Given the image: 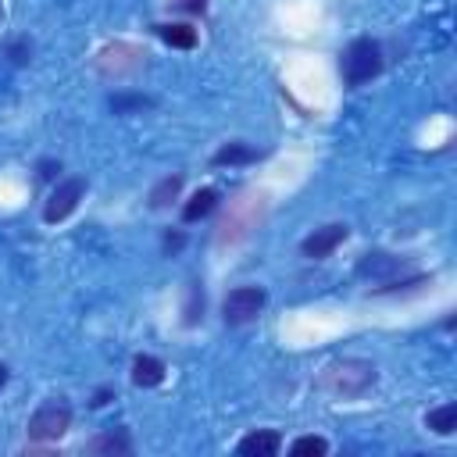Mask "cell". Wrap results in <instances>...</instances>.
I'll use <instances>...</instances> for the list:
<instances>
[{
    "label": "cell",
    "mask_w": 457,
    "mask_h": 457,
    "mask_svg": "<svg viewBox=\"0 0 457 457\" xmlns=\"http://www.w3.org/2000/svg\"><path fill=\"white\" fill-rule=\"evenodd\" d=\"M289 453L293 457H321V453H328V443L321 436H303V439H296L289 446Z\"/></svg>",
    "instance_id": "cell-16"
},
{
    "label": "cell",
    "mask_w": 457,
    "mask_h": 457,
    "mask_svg": "<svg viewBox=\"0 0 457 457\" xmlns=\"http://www.w3.org/2000/svg\"><path fill=\"white\" fill-rule=\"evenodd\" d=\"M214 204H218V193H214V189H196V193L186 200V207H182V221H200V218H207V214L214 211Z\"/></svg>",
    "instance_id": "cell-9"
},
{
    "label": "cell",
    "mask_w": 457,
    "mask_h": 457,
    "mask_svg": "<svg viewBox=\"0 0 457 457\" xmlns=\"http://www.w3.org/2000/svg\"><path fill=\"white\" fill-rule=\"evenodd\" d=\"M71 425V411L64 400H46L32 418H29V439L36 443H50V439H61Z\"/></svg>",
    "instance_id": "cell-3"
},
{
    "label": "cell",
    "mask_w": 457,
    "mask_h": 457,
    "mask_svg": "<svg viewBox=\"0 0 457 457\" xmlns=\"http://www.w3.org/2000/svg\"><path fill=\"white\" fill-rule=\"evenodd\" d=\"M403 268V261H396L393 253H364V261L357 264L361 275H386V271H396Z\"/></svg>",
    "instance_id": "cell-14"
},
{
    "label": "cell",
    "mask_w": 457,
    "mask_h": 457,
    "mask_svg": "<svg viewBox=\"0 0 457 457\" xmlns=\"http://www.w3.org/2000/svg\"><path fill=\"white\" fill-rule=\"evenodd\" d=\"M425 425H428L432 432H439V436H450V432L457 428V403H443V407L428 411V414H425Z\"/></svg>",
    "instance_id": "cell-11"
},
{
    "label": "cell",
    "mask_w": 457,
    "mask_h": 457,
    "mask_svg": "<svg viewBox=\"0 0 457 457\" xmlns=\"http://www.w3.org/2000/svg\"><path fill=\"white\" fill-rule=\"evenodd\" d=\"M321 386L332 393V396H343V400H353V396H364L371 386H375V368L368 361H357V357H343V361H332L321 375Z\"/></svg>",
    "instance_id": "cell-1"
},
{
    "label": "cell",
    "mask_w": 457,
    "mask_h": 457,
    "mask_svg": "<svg viewBox=\"0 0 457 457\" xmlns=\"http://www.w3.org/2000/svg\"><path fill=\"white\" fill-rule=\"evenodd\" d=\"M39 168H43V171H39V175H43V179H50V175H54V161H43V164H39Z\"/></svg>",
    "instance_id": "cell-20"
},
{
    "label": "cell",
    "mask_w": 457,
    "mask_h": 457,
    "mask_svg": "<svg viewBox=\"0 0 457 457\" xmlns=\"http://www.w3.org/2000/svg\"><path fill=\"white\" fill-rule=\"evenodd\" d=\"M179 189H182V175L161 179V182L154 186V193H150V207H168V204L179 196Z\"/></svg>",
    "instance_id": "cell-15"
},
{
    "label": "cell",
    "mask_w": 457,
    "mask_h": 457,
    "mask_svg": "<svg viewBox=\"0 0 457 457\" xmlns=\"http://www.w3.org/2000/svg\"><path fill=\"white\" fill-rule=\"evenodd\" d=\"M425 278H411V282H403V286H421ZM400 289V282H389V286H378V293H396Z\"/></svg>",
    "instance_id": "cell-18"
},
{
    "label": "cell",
    "mask_w": 457,
    "mask_h": 457,
    "mask_svg": "<svg viewBox=\"0 0 457 457\" xmlns=\"http://www.w3.org/2000/svg\"><path fill=\"white\" fill-rule=\"evenodd\" d=\"M278 450H282V436L271 432V428L250 432V436L239 439V453H243V457H275Z\"/></svg>",
    "instance_id": "cell-7"
},
{
    "label": "cell",
    "mask_w": 457,
    "mask_h": 457,
    "mask_svg": "<svg viewBox=\"0 0 457 457\" xmlns=\"http://www.w3.org/2000/svg\"><path fill=\"white\" fill-rule=\"evenodd\" d=\"M154 100H146V96H114L111 100V107L121 114V111H129V107H150Z\"/></svg>",
    "instance_id": "cell-17"
},
{
    "label": "cell",
    "mask_w": 457,
    "mask_h": 457,
    "mask_svg": "<svg viewBox=\"0 0 457 457\" xmlns=\"http://www.w3.org/2000/svg\"><path fill=\"white\" fill-rule=\"evenodd\" d=\"M339 71H343L346 86H364V82H371V79L382 71V50H378V43H375V39H353V43L343 50Z\"/></svg>",
    "instance_id": "cell-2"
},
{
    "label": "cell",
    "mask_w": 457,
    "mask_h": 457,
    "mask_svg": "<svg viewBox=\"0 0 457 457\" xmlns=\"http://www.w3.org/2000/svg\"><path fill=\"white\" fill-rule=\"evenodd\" d=\"M157 36L168 46H179V50H193L196 46V32L189 25H157Z\"/></svg>",
    "instance_id": "cell-12"
},
{
    "label": "cell",
    "mask_w": 457,
    "mask_h": 457,
    "mask_svg": "<svg viewBox=\"0 0 457 457\" xmlns=\"http://www.w3.org/2000/svg\"><path fill=\"white\" fill-rule=\"evenodd\" d=\"M132 450V439L125 428H114V432H104L89 443V453H129Z\"/></svg>",
    "instance_id": "cell-10"
},
{
    "label": "cell",
    "mask_w": 457,
    "mask_h": 457,
    "mask_svg": "<svg viewBox=\"0 0 457 457\" xmlns=\"http://www.w3.org/2000/svg\"><path fill=\"white\" fill-rule=\"evenodd\" d=\"M4 382H7V368L0 364V386H4Z\"/></svg>",
    "instance_id": "cell-21"
},
{
    "label": "cell",
    "mask_w": 457,
    "mask_h": 457,
    "mask_svg": "<svg viewBox=\"0 0 457 457\" xmlns=\"http://www.w3.org/2000/svg\"><path fill=\"white\" fill-rule=\"evenodd\" d=\"M346 239V225H339V221H332V225H321V228H314L303 243H300V250H303V257H328L339 243Z\"/></svg>",
    "instance_id": "cell-6"
},
{
    "label": "cell",
    "mask_w": 457,
    "mask_h": 457,
    "mask_svg": "<svg viewBox=\"0 0 457 457\" xmlns=\"http://www.w3.org/2000/svg\"><path fill=\"white\" fill-rule=\"evenodd\" d=\"M164 246H171V250H179V246H182V236H179V232H175V236H168V239H164Z\"/></svg>",
    "instance_id": "cell-19"
},
{
    "label": "cell",
    "mask_w": 457,
    "mask_h": 457,
    "mask_svg": "<svg viewBox=\"0 0 457 457\" xmlns=\"http://www.w3.org/2000/svg\"><path fill=\"white\" fill-rule=\"evenodd\" d=\"M161 378H164V361H157L150 353H139L132 361V382L136 386H157Z\"/></svg>",
    "instance_id": "cell-8"
},
{
    "label": "cell",
    "mask_w": 457,
    "mask_h": 457,
    "mask_svg": "<svg viewBox=\"0 0 457 457\" xmlns=\"http://www.w3.org/2000/svg\"><path fill=\"white\" fill-rule=\"evenodd\" d=\"M264 300L268 296H264L261 286H239V289H232L225 296V303H221L225 325H246V321H253L264 311Z\"/></svg>",
    "instance_id": "cell-4"
},
{
    "label": "cell",
    "mask_w": 457,
    "mask_h": 457,
    "mask_svg": "<svg viewBox=\"0 0 457 457\" xmlns=\"http://www.w3.org/2000/svg\"><path fill=\"white\" fill-rule=\"evenodd\" d=\"M257 157H261V150H250L243 143H225L211 161L214 164H246V161H257Z\"/></svg>",
    "instance_id": "cell-13"
},
{
    "label": "cell",
    "mask_w": 457,
    "mask_h": 457,
    "mask_svg": "<svg viewBox=\"0 0 457 457\" xmlns=\"http://www.w3.org/2000/svg\"><path fill=\"white\" fill-rule=\"evenodd\" d=\"M82 193H86V182H82V179H64V182L50 193V200H46V207H43V221H50V225L64 221V218L79 207Z\"/></svg>",
    "instance_id": "cell-5"
}]
</instances>
